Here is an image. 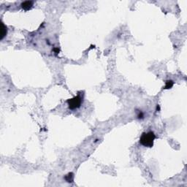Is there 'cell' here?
Here are the masks:
<instances>
[{"instance_id": "obj_1", "label": "cell", "mask_w": 187, "mask_h": 187, "mask_svg": "<svg viewBox=\"0 0 187 187\" xmlns=\"http://www.w3.org/2000/svg\"><path fill=\"white\" fill-rule=\"evenodd\" d=\"M155 138H156V135L151 131L148 132H143L140 137V143L141 145H143L145 147L151 148L154 146V142Z\"/></svg>"}, {"instance_id": "obj_2", "label": "cell", "mask_w": 187, "mask_h": 187, "mask_svg": "<svg viewBox=\"0 0 187 187\" xmlns=\"http://www.w3.org/2000/svg\"><path fill=\"white\" fill-rule=\"evenodd\" d=\"M67 102L69 105V108L71 110H74L81 106L83 103V96L80 94H78L76 96L68 99Z\"/></svg>"}, {"instance_id": "obj_3", "label": "cell", "mask_w": 187, "mask_h": 187, "mask_svg": "<svg viewBox=\"0 0 187 187\" xmlns=\"http://www.w3.org/2000/svg\"><path fill=\"white\" fill-rule=\"evenodd\" d=\"M33 4H34V1H26L21 3V7L25 10H29V9L32 7Z\"/></svg>"}, {"instance_id": "obj_4", "label": "cell", "mask_w": 187, "mask_h": 187, "mask_svg": "<svg viewBox=\"0 0 187 187\" xmlns=\"http://www.w3.org/2000/svg\"><path fill=\"white\" fill-rule=\"evenodd\" d=\"M7 34V27L1 22V40H2Z\"/></svg>"}, {"instance_id": "obj_5", "label": "cell", "mask_w": 187, "mask_h": 187, "mask_svg": "<svg viewBox=\"0 0 187 187\" xmlns=\"http://www.w3.org/2000/svg\"><path fill=\"white\" fill-rule=\"evenodd\" d=\"M173 86V82L172 80H167V81H166V85L164 89H171Z\"/></svg>"}, {"instance_id": "obj_6", "label": "cell", "mask_w": 187, "mask_h": 187, "mask_svg": "<svg viewBox=\"0 0 187 187\" xmlns=\"http://www.w3.org/2000/svg\"><path fill=\"white\" fill-rule=\"evenodd\" d=\"M73 178H74V176H73V174L72 173H69L67 175L65 176V180L67 181V182H69V183H70V182H72V181H73Z\"/></svg>"}, {"instance_id": "obj_7", "label": "cell", "mask_w": 187, "mask_h": 187, "mask_svg": "<svg viewBox=\"0 0 187 187\" xmlns=\"http://www.w3.org/2000/svg\"><path fill=\"white\" fill-rule=\"evenodd\" d=\"M143 116H144V115H143V113H142V111H141V110H139L138 115H137V118H138V119H143Z\"/></svg>"}]
</instances>
